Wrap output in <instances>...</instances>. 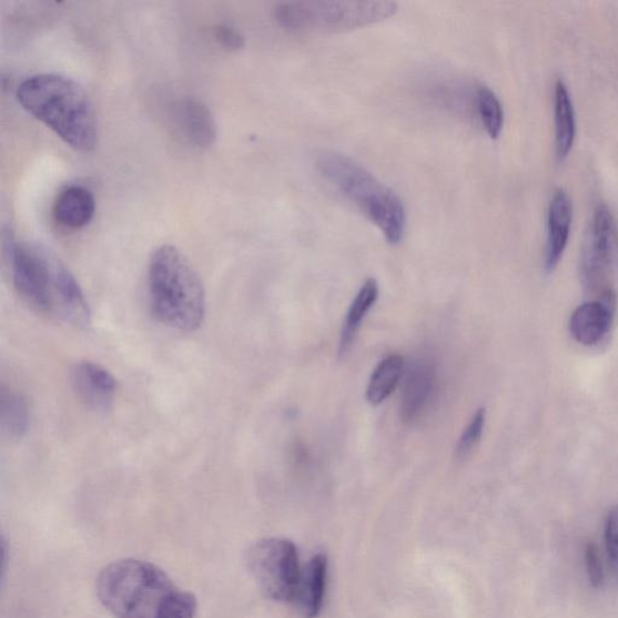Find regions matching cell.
<instances>
[{
    "label": "cell",
    "mask_w": 618,
    "mask_h": 618,
    "mask_svg": "<svg viewBox=\"0 0 618 618\" xmlns=\"http://www.w3.org/2000/svg\"><path fill=\"white\" fill-rule=\"evenodd\" d=\"M4 254L19 296L38 313L85 328L91 311L81 287L62 261L44 246L9 239Z\"/></svg>",
    "instance_id": "obj_1"
},
{
    "label": "cell",
    "mask_w": 618,
    "mask_h": 618,
    "mask_svg": "<svg viewBox=\"0 0 618 618\" xmlns=\"http://www.w3.org/2000/svg\"><path fill=\"white\" fill-rule=\"evenodd\" d=\"M17 99L60 139L81 153H91L99 144V122L88 92L71 78L43 73L27 78Z\"/></svg>",
    "instance_id": "obj_2"
},
{
    "label": "cell",
    "mask_w": 618,
    "mask_h": 618,
    "mask_svg": "<svg viewBox=\"0 0 618 618\" xmlns=\"http://www.w3.org/2000/svg\"><path fill=\"white\" fill-rule=\"evenodd\" d=\"M151 311L155 318L180 332H195L204 320L205 293L199 273L174 245L151 254L148 267Z\"/></svg>",
    "instance_id": "obj_3"
},
{
    "label": "cell",
    "mask_w": 618,
    "mask_h": 618,
    "mask_svg": "<svg viewBox=\"0 0 618 618\" xmlns=\"http://www.w3.org/2000/svg\"><path fill=\"white\" fill-rule=\"evenodd\" d=\"M315 168L326 182L353 202L392 245L405 235L407 217L403 201L358 162L336 151L323 150Z\"/></svg>",
    "instance_id": "obj_4"
},
{
    "label": "cell",
    "mask_w": 618,
    "mask_h": 618,
    "mask_svg": "<svg viewBox=\"0 0 618 618\" xmlns=\"http://www.w3.org/2000/svg\"><path fill=\"white\" fill-rule=\"evenodd\" d=\"M178 587L149 561L121 559L99 576L98 595L116 618H159Z\"/></svg>",
    "instance_id": "obj_5"
},
{
    "label": "cell",
    "mask_w": 618,
    "mask_h": 618,
    "mask_svg": "<svg viewBox=\"0 0 618 618\" xmlns=\"http://www.w3.org/2000/svg\"><path fill=\"white\" fill-rule=\"evenodd\" d=\"M397 11L394 2H292L274 9L284 29L296 32H345L387 20Z\"/></svg>",
    "instance_id": "obj_6"
},
{
    "label": "cell",
    "mask_w": 618,
    "mask_h": 618,
    "mask_svg": "<svg viewBox=\"0 0 618 618\" xmlns=\"http://www.w3.org/2000/svg\"><path fill=\"white\" fill-rule=\"evenodd\" d=\"M618 269V226L607 204L597 205L581 252L580 274L586 291L598 300L616 297L612 280Z\"/></svg>",
    "instance_id": "obj_7"
},
{
    "label": "cell",
    "mask_w": 618,
    "mask_h": 618,
    "mask_svg": "<svg viewBox=\"0 0 618 618\" xmlns=\"http://www.w3.org/2000/svg\"><path fill=\"white\" fill-rule=\"evenodd\" d=\"M246 565L261 592L274 601H294L301 569L296 546L282 538L255 543L246 554Z\"/></svg>",
    "instance_id": "obj_8"
},
{
    "label": "cell",
    "mask_w": 618,
    "mask_h": 618,
    "mask_svg": "<svg viewBox=\"0 0 618 618\" xmlns=\"http://www.w3.org/2000/svg\"><path fill=\"white\" fill-rule=\"evenodd\" d=\"M72 384L79 399L95 412L112 408L118 389L116 379L102 365L80 362L72 369Z\"/></svg>",
    "instance_id": "obj_9"
},
{
    "label": "cell",
    "mask_w": 618,
    "mask_h": 618,
    "mask_svg": "<svg viewBox=\"0 0 618 618\" xmlns=\"http://www.w3.org/2000/svg\"><path fill=\"white\" fill-rule=\"evenodd\" d=\"M436 387V371L428 361H418L407 369L401 396V417L405 423L418 421L429 407Z\"/></svg>",
    "instance_id": "obj_10"
},
{
    "label": "cell",
    "mask_w": 618,
    "mask_h": 618,
    "mask_svg": "<svg viewBox=\"0 0 618 618\" xmlns=\"http://www.w3.org/2000/svg\"><path fill=\"white\" fill-rule=\"evenodd\" d=\"M573 223V202L567 192L557 189L547 213V242L545 267L553 272L565 254Z\"/></svg>",
    "instance_id": "obj_11"
},
{
    "label": "cell",
    "mask_w": 618,
    "mask_h": 618,
    "mask_svg": "<svg viewBox=\"0 0 618 618\" xmlns=\"http://www.w3.org/2000/svg\"><path fill=\"white\" fill-rule=\"evenodd\" d=\"M174 126L189 144L210 148L216 139L215 119L207 105L195 99H184L173 108Z\"/></svg>",
    "instance_id": "obj_12"
},
{
    "label": "cell",
    "mask_w": 618,
    "mask_h": 618,
    "mask_svg": "<svg viewBox=\"0 0 618 618\" xmlns=\"http://www.w3.org/2000/svg\"><path fill=\"white\" fill-rule=\"evenodd\" d=\"M615 305L600 300L587 301L571 314L569 328L576 342L596 346L609 333Z\"/></svg>",
    "instance_id": "obj_13"
},
{
    "label": "cell",
    "mask_w": 618,
    "mask_h": 618,
    "mask_svg": "<svg viewBox=\"0 0 618 618\" xmlns=\"http://www.w3.org/2000/svg\"><path fill=\"white\" fill-rule=\"evenodd\" d=\"M327 576V558L320 554L313 556L304 570H301L300 581L294 602L304 618H317L323 609Z\"/></svg>",
    "instance_id": "obj_14"
},
{
    "label": "cell",
    "mask_w": 618,
    "mask_h": 618,
    "mask_svg": "<svg viewBox=\"0 0 618 618\" xmlns=\"http://www.w3.org/2000/svg\"><path fill=\"white\" fill-rule=\"evenodd\" d=\"M95 213L92 192L80 185L68 186L54 201L52 214L57 223L65 229L80 230L88 226Z\"/></svg>",
    "instance_id": "obj_15"
},
{
    "label": "cell",
    "mask_w": 618,
    "mask_h": 618,
    "mask_svg": "<svg viewBox=\"0 0 618 618\" xmlns=\"http://www.w3.org/2000/svg\"><path fill=\"white\" fill-rule=\"evenodd\" d=\"M378 294V283L376 280L369 278L355 295L342 326L338 351L341 356H345L353 347L367 313L376 304Z\"/></svg>",
    "instance_id": "obj_16"
},
{
    "label": "cell",
    "mask_w": 618,
    "mask_h": 618,
    "mask_svg": "<svg viewBox=\"0 0 618 618\" xmlns=\"http://www.w3.org/2000/svg\"><path fill=\"white\" fill-rule=\"evenodd\" d=\"M556 154L565 160L574 145L576 136L575 109L570 92L561 80L555 89Z\"/></svg>",
    "instance_id": "obj_17"
},
{
    "label": "cell",
    "mask_w": 618,
    "mask_h": 618,
    "mask_svg": "<svg viewBox=\"0 0 618 618\" xmlns=\"http://www.w3.org/2000/svg\"><path fill=\"white\" fill-rule=\"evenodd\" d=\"M405 374V362L402 355L392 354L383 359L371 375L366 399L373 406L386 402L399 386Z\"/></svg>",
    "instance_id": "obj_18"
},
{
    "label": "cell",
    "mask_w": 618,
    "mask_h": 618,
    "mask_svg": "<svg viewBox=\"0 0 618 618\" xmlns=\"http://www.w3.org/2000/svg\"><path fill=\"white\" fill-rule=\"evenodd\" d=\"M0 427L11 439L22 438L30 428V407L24 396L2 391L0 396Z\"/></svg>",
    "instance_id": "obj_19"
},
{
    "label": "cell",
    "mask_w": 618,
    "mask_h": 618,
    "mask_svg": "<svg viewBox=\"0 0 618 618\" xmlns=\"http://www.w3.org/2000/svg\"><path fill=\"white\" fill-rule=\"evenodd\" d=\"M475 109L490 139L497 140L504 128V108L498 95L485 85L476 87Z\"/></svg>",
    "instance_id": "obj_20"
},
{
    "label": "cell",
    "mask_w": 618,
    "mask_h": 618,
    "mask_svg": "<svg viewBox=\"0 0 618 618\" xmlns=\"http://www.w3.org/2000/svg\"><path fill=\"white\" fill-rule=\"evenodd\" d=\"M486 425V408H478L472 418L468 427L465 428L456 447V458L464 460L472 455V452L483 437Z\"/></svg>",
    "instance_id": "obj_21"
},
{
    "label": "cell",
    "mask_w": 618,
    "mask_h": 618,
    "mask_svg": "<svg viewBox=\"0 0 618 618\" xmlns=\"http://www.w3.org/2000/svg\"><path fill=\"white\" fill-rule=\"evenodd\" d=\"M604 540L616 580L618 581V505L609 510L604 525Z\"/></svg>",
    "instance_id": "obj_22"
},
{
    "label": "cell",
    "mask_w": 618,
    "mask_h": 618,
    "mask_svg": "<svg viewBox=\"0 0 618 618\" xmlns=\"http://www.w3.org/2000/svg\"><path fill=\"white\" fill-rule=\"evenodd\" d=\"M584 551L588 581L592 585V587L600 588L604 580H606V575H604L602 563L598 548L594 543H587Z\"/></svg>",
    "instance_id": "obj_23"
},
{
    "label": "cell",
    "mask_w": 618,
    "mask_h": 618,
    "mask_svg": "<svg viewBox=\"0 0 618 618\" xmlns=\"http://www.w3.org/2000/svg\"><path fill=\"white\" fill-rule=\"evenodd\" d=\"M216 40L229 50H241L244 47L243 36L233 27L222 24L217 27Z\"/></svg>",
    "instance_id": "obj_24"
}]
</instances>
